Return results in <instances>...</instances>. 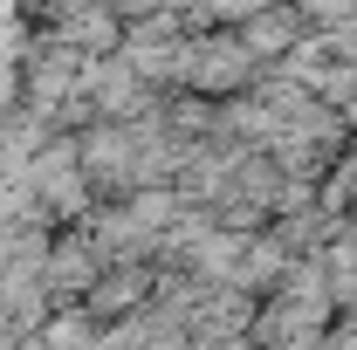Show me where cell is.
Returning a JSON list of instances; mask_svg holds the SVG:
<instances>
[{"label": "cell", "instance_id": "6da1fadb", "mask_svg": "<svg viewBox=\"0 0 357 350\" xmlns=\"http://www.w3.org/2000/svg\"><path fill=\"white\" fill-rule=\"evenodd\" d=\"M21 185L42 206V220H89V178L76 158V137H48L35 151V165L21 172Z\"/></svg>", "mask_w": 357, "mask_h": 350}, {"label": "cell", "instance_id": "7a4b0ae2", "mask_svg": "<svg viewBox=\"0 0 357 350\" xmlns=\"http://www.w3.org/2000/svg\"><path fill=\"white\" fill-rule=\"evenodd\" d=\"M151 289H158V268L151 261H124V268H103V275H96V289L83 296V309L110 330V323H124V316H137V309L151 303Z\"/></svg>", "mask_w": 357, "mask_h": 350}]
</instances>
